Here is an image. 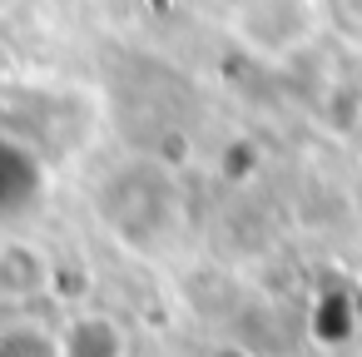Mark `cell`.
<instances>
[{
  "mask_svg": "<svg viewBox=\"0 0 362 357\" xmlns=\"http://www.w3.org/2000/svg\"><path fill=\"white\" fill-rule=\"evenodd\" d=\"M55 357H124V327L110 312H75L55 332Z\"/></svg>",
  "mask_w": 362,
  "mask_h": 357,
  "instance_id": "2",
  "label": "cell"
},
{
  "mask_svg": "<svg viewBox=\"0 0 362 357\" xmlns=\"http://www.w3.org/2000/svg\"><path fill=\"white\" fill-rule=\"evenodd\" d=\"M342 6H347V16H352V21L362 25V0H342Z\"/></svg>",
  "mask_w": 362,
  "mask_h": 357,
  "instance_id": "5",
  "label": "cell"
},
{
  "mask_svg": "<svg viewBox=\"0 0 362 357\" xmlns=\"http://www.w3.org/2000/svg\"><path fill=\"white\" fill-rule=\"evenodd\" d=\"M317 25H322V0H248L228 21L233 40L248 55H268V60L313 45Z\"/></svg>",
  "mask_w": 362,
  "mask_h": 357,
  "instance_id": "1",
  "label": "cell"
},
{
  "mask_svg": "<svg viewBox=\"0 0 362 357\" xmlns=\"http://www.w3.org/2000/svg\"><path fill=\"white\" fill-rule=\"evenodd\" d=\"M209 357H253V352H248V347H238V342H223V347H214Z\"/></svg>",
  "mask_w": 362,
  "mask_h": 357,
  "instance_id": "4",
  "label": "cell"
},
{
  "mask_svg": "<svg viewBox=\"0 0 362 357\" xmlns=\"http://www.w3.org/2000/svg\"><path fill=\"white\" fill-rule=\"evenodd\" d=\"M45 253H35L30 243H0V298H30L45 288Z\"/></svg>",
  "mask_w": 362,
  "mask_h": 357,
  "instance_id": "3",
  "label": "cell"
},
{
  "mask_svg": "<svg viewBox=\"0 0 362 357\" xmlns=\"http://www.w3.org/2000/svg\"><path fill=\"white\" fill-rule=\"evenodd\" d=\"M11 6H16V0H0V16H6V11H11Z\"/></svg>",
  "mask_w": 362,
  "mask_h": 357,
  "instance_id": "6",
  "label": "cell"
}]
</instances>
